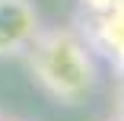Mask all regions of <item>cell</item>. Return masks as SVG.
Returning <instances> with one entry per match:
<instances>
[{
	"mask_svg": "<svg viewBox=\"0 0 124 121\" xmlns=\"http://www.w3.org/2000/svg\"><path fill=\"white\" fill-rule=\"evenodd\" d=\"M32 70L61 102H80L95 83V67L73 32H41L32 41Z\"/></svg>",
	"mask_w": 124,
	"mask_h": 121,
	"instance_id": "6da1fadb",
	"label": "cell"
},
{
	"mask_svg": "<svg viewBox=\"0 0 124 121\" xmlns=\"http://www.w3.org/2000/svg\"><path fill=\"white\" fill-rule=\"evenodd\" d=\"M35 38V13L26 0H0V54Z\"/></svg>",
	"mask_w": 124,
	"mask_h": 121,
	"instance_id": "7a4b0ae2",
	"label": "cell"
}]
</instances>
